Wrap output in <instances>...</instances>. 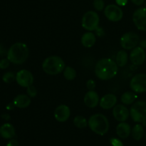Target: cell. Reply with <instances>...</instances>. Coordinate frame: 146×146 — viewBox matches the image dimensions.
I'll return each mask as SVG.
<instances>
[{
    "label": "cell",
    "mask_w": 146,
    "mask_h": 146,
    "mask_svg": "<svg viewBox=\"0 0 146 146\" xmlns=\"http://www.w3.org/2000/svg\"><path fill=\"white\" fill-rule=\"evenodd\" d=\"M96 31L97 32L96 34L98 36H102L104 35V31H103V29L101 28L98 27V29L96 30Z\"/></svg>",
    "instance_id": "d590c367"
},
{
    "label": "cell",
    "mask_w": 146,
    "mask_h": 146,
    "mask_svg": "<svg viewBox=\"0 0 146 146\" xmlns=\"http://www.w3.org/2000/svg\"><path fill=\"white\" fill-rule=\"evenodd\" d=\"M84 103L88 108H94L96 107L99 102L98 94L94 91H89L86 93L84 97Z\"/></svg>",
    "instance_id": "2e32d148"
},
{
    "label": "cell",
    "mask_w": 146,
    "mask_h": 146,
    "mask_svg": "<svg viewBox=\"0 0 146 146\" xmlns=\"http://www.w3.org/2000/svg\"><path fill=\"white\" fill-rule=\"evenodd\" d=\"M113 115L115 120L120 122H124L129 117L130 111L125 106L117 105L113 110Z\"/></svg>",
    "instance_id": "4fadbf2b"
},
{
    "label": "cell",
    "mask_w": 146,
    "mask_h": 146,
    "mask_svg": "<svg viewBox=\"0 0 146 146\" xmlns=\"http://www.w3.org/2000/svg\"><path fill=\"white\" fill-rule=\"evenodd\" d=\"M104 14L110 21H118L122 19L123 13L118 6L115 4H109L104 9Z\"/></svg>",
    "instance_id": "30bf717a"
},
{
    "label": "cell",
    "mask_w": 146,
    "mask_h": 146,
    "mask_svg": "<svg viewBox=\"0 0 146 146\" xmlns=\"http://www.w3.org/2000/svg\"><path fill=\"white\" fill-rule=\"evenodd\" d=\"M117 135L121 138H127L131 133V126L128 123L125 122H121L116 127Z\"/></svg>",
    "instance_id": "d6986e66"
},
{
    "label": "cell",
    "mask_w": 146,
    "mask_h": 146,
    "mask_svg": "<svg viewBox=\"0 0 146 146\" xmlns=\"http://www.w3.org/2000/svg\"><path fill=\"white\" fill-rule=\"evenodd\" d=\"M29 57V48L24 43H15L7 52V58L14 64H24Z\"/></svg>",
    "instance_id": "7a4b0ae2"
},
{
    "label": "cell",
    "mask_w": 146,
    "mask_h": 146,
    "mask_svg": "<svg viewBox=\"0 0 146 146\" xmlns=\"http://www.w3.org/2000/svg\"><path fill=\"white\" fill-rule=\"evenodd\" d=\"M14 107H16V106H15V105H14V103H11V104H8V105L7 106V109L11 111V110L14 109Z\"/></svg>",
    "instance_id": "8d00e7d4"
},
{
    "label": "cell",
    "mask_w": 146,
    "mask_h": 146,
    "mask_svg": "<svg viewBox=\"0 0 146 146\" xmlns=\"http://www.w3.org/2000/svg\"><path fill=\"white\" fill-rule=\"evenodd\" d=\"M93 4H94L95 9L99 11H102L104 8V6H105L104 0H94Z\"/></svg>",
    "instance_id": "4316f807"
},
{
    "label": "cell",
    "mask_w": 146,
    "mask_h": 146,
    "mask_svg": "<svg viewBox=\"0 0 146 146\" xmlns=\"http://www.w3.org/2000/svg\"><path fill=\"white\" fill-rule=\"evenodd\" d=\"M0 135L5 139H11L16 135L14 126L10 123H4L0 127Z\"/></svg>",
    "instance_id": "e0dca14e"
},
{
    "label": "cell",
    "mask_w": 146,
    "mask_h": 146,
    "mask_svg": "<svg viewBox=\"0 0 146 146\" xmlns=\"http://www.w3.org/2000/svg\"><path fill=\"white\" fill-rule=\"evenodd\" d=\"M131 88L135 93L146 92V74H138L134 76L130 83Z\"/></svg>",
    "instance_id": "52a82bcc"
},
{
    "label": "cell",
    "mask_w": 146,
    "mask_h": 146,
    "mask_svg": "<svg viewBox=\"0 0 146 146\" xmlns=\"http://www.w3.org/2000/svg\"><path fill=\"white\" fill-rule=\"evenodd\" d=\"M86 87L89 91H94L96 88V83L94 80H88L86 83Z\"/></svg>",
    "instance_id": "4dcf8cb0"
},
{
    "label": "cell",
    "mask_w": 146,
    "mask_h": 146,
    "mask_svg": "<svg viewBox=\"0 0 146 146\" xmlns=\"http://www.w3.org/2000/svg\"><path fill=\"white\" fill-rule=\"evenodd\" d=\"M115 2L118 6H125L128 3V0H115Z\"/></svg>",
    "instance_id": "836d02e7"
},
{
    "label": "cell",
    "mask_w": 146,
    "mask_h": 146,
    "mask_svg": "<svg viewBox=\"0 0 146 146\" xmlns=\"http://www.w3.org/2000/svg\"><path fill=\"white\" fill-rule=\"evenodd\" d=\"M13 103L16 107L19 108H27L31 104V99L29 96L24 94H20L14 98Z\"/></svg>",
    "instance_id": "ac0fdd59"
},
{
    "label": "cell",
    "mask_w": 146,
    "mask_h": 146,
    "mask_svg": "<svg viewBox=\"0 0 146 146\" xmlns=\"http://www.w3.org/2000/svg\"><path fill=\"white\" fill-rule=\"evenodd\" d=\"M42 68L47 74L56 75L64 71L65 63L61 57L52 56L44 60L42 64Z\"/></svg>",
    "instance_id": "277c9868"
},
{
    "label": "cell",
    "mask_w": 146,
    "mask_h": 146,
    "mask_svg": "<svg viewBox=\"0 0 146 146\" xmlns=\"http://www.w3.org/2000/svg\"><path fill=\"white\" fill-rule=\"evenodd\" d=\"M99 17L94 11H88L82 18V27L88 31H96L99 25Z\"/></svg>",
    "instance_id": "8992f818"
},
{
    "label": "cell",
    "mask_w": 146,
    "mask_h": 146,
    "mask_svg": "<svg viewBox=\"0 0 146 146\" xmlns=\"http://www.w3.org/2000/svg\"><path fill=\"white\" fill-rule=\"evenodd\" d=\"M130 59L133 65H142L145 60V52L143 48L141 46H137L133 48L130 54Z\"/></svg>",
    "instance_id": "7c38bea8"
},
{
    "label": "cell",
    "mask_w": 146,
    "mask_h": 146,
    "mask_svg": "<svg viewBox=\"0 0 146 146\" xmlns=\"http://www.w3.org/2000/svg\"><path fill=\"white\" fill-rule=\"evenodd\" d=\"M145 140H146V133H145Z\"/></svg>",
    "instance_id": "ab89813d"
},
{
    "label": "cell",
    "mask_w": 146,
    "mask_h": 146,
    "mask_svg": "<svg viewBox=\"0 0 146 146\" xmlns=\"http://www.w3.org/2000/svg\"><path fill=\"white\" fill-rule=\"evenodd\" d=\"M132 137L136 141H140L144 135L143 126L141 124H136L131 130Z\"/></svg>",
    "instance_id": "44dd1931"
},
{
    "label": "cell",
    "mask_w": 146,
    "mask_h": 146,
    "mask_svg": "<svg viewBox=\"0 0 146 146\" xmlns=\"http://www.w3.org/2000/svg\"><path fill=\"white\" fill-rule=\"evenodd\" d=\"M128 54L124 50H121V51H119L117 53L115 61H116V64H118V66L123 67L126 65L127 62H128Z\"/></svg>",
    "instance_id": "7402d4cb"
},
{
    "label": "cell",
    "mask_w": 146,
    "mask_h": 146,
    "mask_svg": "<svg viewBox=\"0 0 146 146\" xmlns=\"http://www.w3.org/2000/svg\"><path fill=\"white\" fill-rule=\"evenodd\" d=\"M133 21L138 29L146 31V8L141 7L135 11L133 14Z\"/></svg>",
    "instance_id": "9c48e42d"
},
{
    "label": "cell",
    "mask_w": 146,
    "mask_h": 146,
    "mask_svg": "<svg viewBox=\"0 0 146 146\" xmlns=\"http://www.w3.org/2000/svg\"><path fill=\"white\" fill-rule=\"evenodd\" d=\"M9 60L8 58H2L0 60V68L1 69H6L9 66Z\"/></svg>",
    "instance_id": "f1b7e54d"
},
{
    "label": "cell",
    "mask_w": 146,
    "mask_h": 146,
    "mask_svg": "<svg viewBox=\"0 0 146 146\" xmlns=\"http://www.w3.org/2000/svg\"><path fill=\"white\" fill-rule=\"evenodd\" d=\"M88 125L91 131L99 135H104L108 132L109 123L106 117L103 114H94L90 117Z\"/></svg>",
    "instance_id": "3957f363"
},
{
    "label": "cell",
    "mask_w": 146,
    "mask_h": 146,
    "mask_svg": "<svg viewBox=\"0 0 146 146\" xmlns=\"http://www.w3.org/2000/svg\"><path fill=\"white\" fill-rule=\"evenodd\" d=\"M118 66L111 58H103L98 61L95 67L96 76L99 79L106 81L113 78L118 73Z\"/></svg>",
    "instance_id": "6da1fadb"
},
{
    "label": "cell",
    "mask_w": 146,
    "mask_h": 146,
    "mask_svg": "<svg viewBox=\"0 0 146 146\" xmlns=\"http://www.w3.org/2000/svg\"><path fill=\"white\" fill-rule=\"evenodd\" d=\"M137 96L136 94H134L133 92H130V91H128V92H125L121 96V102L123 103L125 105H131L132 104L134 101L136 100Z\"/></svg>",
    "instance_id": "603a6c76"
},
{
    "label": "cell",
    "mask_w": 146,
    "mask_h": 146,
    "mask_svg": "<svg viewBox=\"0 0 146 146\" xmlns=\"http://www.w3.org/2000/svg\"><path fill=\"white\" fill-rule=\"evenodd\" d=\"M71 111L69 108L66 105H60L54 111V117L58 122H65L69 118Z\"/></svg>",
    "instance_id": "5bb4252c"
},
{
    "label": "cell",
    "mask_w": 146,
    "mask_h": 146,
    "mask_svg": "<svg viewBox=\"0 0 146 146\" xmlns=\"http://www.w3.org/2000/svg\"><path fill=\"white\" fill-rule=\"evenodd\" d=\"M131 1H132L134 4H135V5L141 6L144 4L145 0H131Z\"/></svg>",
    "instance_id": "e575fe53"
},
{
    "label": "cell",
    "mask_w": 146,
    "mask_h": 146,
    "mask_svg": "<svg viewBox=\"0 0 146 146\" xmlns=\"http://www.w3.org/2000/svg\"><path fill=\"white\" fill-rule=\"evenodd\" d=\"M121 45L124 49H133L139 42V36L134 32H128L121 36Z\"/></svg>",
    "instance_id": "ba28073f"
},
{
    "label": "cell",
    "mask_w": 146,
    "mask_h": 146,
    "mask_svg": "<svg viewBox=\"0 0 146 146\" xmlns=\"http://www.w3.org/2000/svg\"><path fill=\"white\" fill-rule=\"evenodd\" d=\"M96 41V35L92 32H86L81 37V44L84 47L91 48Z\"/></svg>",
    "instance_id": "ffe728a7"
},
{
    "label": "cell",
    "mask_w": 146,
    "mask_h": 146,
    "mask_svg": "<svg viewBox=\"0 0 146 146\" xmlns=\"http://www.w3.org/2000/svg\"><path fill=\"white\" fill-rule=\"evenodd\" d=\"M110 143H111L112 146H124L123 143L120 141L119 139L116 138H112L110 140Z\"/></svg>",
    "instance_id": "f546056e"
},
{
    "label": "cell",
    "mask_w": 146,
    "mask_h": 146,
    "mask_svg": "<svg viewBox=\"0 0 146 146\" xmlns=\"http://www.w3.org/2000/svg\"><path fill=\"white\" fill-rule=\"evenodd\" d=\"M117 102V97L114 94H109L104 96L99 101L100 106L104 109H110L115 106Z\"/></svg>",
    "instance_id": "9a60e30c"
},
{
    "label": "cell",
    "mask_w": 146,
    "mask_h": 146,
    "mask_svg": "<svg viewBox=\"0 0 146 146\" xmlns=\"http://www.w3.org/2000/svg\"><path fill=\"white\" fill-rule=\"evenodd\" d=\"M130 115L133 121L146 126V102L138 101L132 106Z\"/></svg>",
    "instance_id": "5b68a950"
},
{
    "label": "cell",
    "mask_w": 146,
    "mask_h": 146,
    "mask_svg": "<svg viewBox=\"0 0 146 146\" xmlns=\"http://www.w3.org/2000/svg\"><path fill=\"white\" fill-rule=\"evenodd\" d=\"M2 80L6 84H11L14 80H16V75L13 72H11V71L6 72L3 75Z\"/></svg>",
    "instance_id": "484cf974"
},
{
    "label": "cell",
    "mask_w": 146,
    "mask_h": 146,
    "mask_svg": "<svg viewBox=\"0 0 146 146\" xmlns=\"http://www.w3.org/2000/svg\"><path fill=\"white\" fill-rule=\"evenodd\" d=\"M1 118L5 121H9L10 119V115L7 113H4L1 115Z\"/></svg>",
    "instance_id": "74e56055"
},
{
    "label": "cell",
    "mask_w": 146,
    "mask_h": 146,
    "mask_svg": "<svg viewBox=\"0 0 146 146\" xmlns=\"http://www.w3.org/2000/svg\"><path fill=\"white\" fill-rule=\"evenodd\" d=\"M74 124L78 128H84L87 126L88 123L86 119L82 115H77L74 119Z\"/></svg>",
    "instance_id": "d4e9b609"
},
{
    "label": "cell",
    "mask_w": 146,
    "mask_h": 146,
    "mask_svg": "<svg viewBox=\"0 0 146 146\" xmlns=\"http://www.w3.org/2000/svg\"><path fill=\"white\" fill-rule=\"evenodd\" d=\"M7 146H19V144L17 140L11 139L7 144Z\"/></svg>",
    "instance_id": "1f68e13d"
},
{
    "label": "cell",
    "mask_w": 146,
    "mask_h": 146,
    "mask_svg": "<svg viewBox=\"0 0 146 146\" xmlns=\"http://www.w3.org/2000/svg\"><path fill=\"white\" fill-rule=\"evenodd\" d=\"M141 45L143 48H146V41H143L141 43Z\"/></svg>",
    "instance_id": "f35d334b"
},
{
    "label": "cell",
    "mask_w": 146,
    "mask_h": 146,
    "mask_svg": "<svg viewBox=\"0 0 146 146\" xmlns=\"http://www.w3.org/2000/svg\"><path fill=\"white\" fill-rule=\"evenodd\" d=\"M16 81L19 86L27 88L32 85L34 82V76L29 71L23 69L17 73Z\"/></svg>",
    "instance_id": "8fae6325"
},
{
    "label": "cell",
    "mask_w": 146,
    "mask_h": 146,
    "mask_svg": "<svg viewBox=\"0 0 146 146\" xmlns=\"http://www.w3.org/2000/svg\"><path fill=\"white\" fill-rule=\"evenodd\" d=\"M6 54H7L5 47L2 44H0V56H4Z\"/></svg>",
    "instance_id": "d6a6232c"
},
{
    "label": "cell",
    "mask_w": 146,
    "mask_h": 146,
    "mask_svg": "<svg viewBox=\"0 0 146 146\" xmlns=\"http://www.w3.org/2000/svg\"><path fill=\"white\" fill-rule=\"evenodd\" d=\"M64 76L65 78L68 81H72L76 76V72L75 69L71 66L65 67L64 70Z\"/></svg>",
    "instance_id": "cb8c5ba5"
},
{
    "label": "cell",
    "mask_w": 146,
    "mask_h": 146,
    "mask_svg": "<svg viewBox=\"0 0 146 146\" xmlns=\"http://www.w3.org/2000/svg\"><path fill=\"white\" fill-rule=\"evenodd\" d=\"M27 94L29 97H35L37 94V91H36V88L34 86L31 85L29 86V87H27Z\"/></svg>",
    "instance_id": "83f0119b"
}]
</instances>
